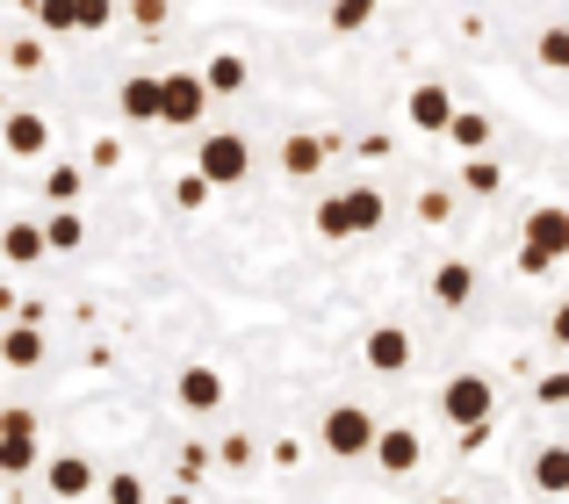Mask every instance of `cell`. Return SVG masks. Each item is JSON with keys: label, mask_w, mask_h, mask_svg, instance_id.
Segmentation results:
<instances>
[{"label": "cell", "mask_w": 569, "mask_h": 504, "mask_svg": "<svg viewBox=\"0 0 569 504\" xmlns=\"http://www.w3.org/2000/svg\"><path fill=\"white\" fill-rule=\"evenodd\" d=\"M562 260H569V210H562V202H533L527 224H519L512 266H519V274H548V266H562Z\"/></svg>", "instance_id": "6da1fadb"}, {"label": "cell", "mask_w": 569, "mask_h": 504, "mask_svg": "<svg viewBox=\"0 0 569 504\" xmlns=\"http://www.w3.org/2000/svg\"><path fill=\"white\" fill-rule=\"evenodd\" d=\"M490 411H498V390H490V375H476V367H461V375L440 382V419L455 425L461 440H483L490 433Z\"/></svg>", "instance_id": "7a4b0ae2"}, {"label": "cell", "mask_w": 569, "mask_h": 504, "mask_svg": "<svg viewBox=\"0 0 569 504\" xmlns=\"http://www.w3.org/2000/svg\"><path fill=\"white\" fill-rule=\"evenodd\" d=\"M318 440H325L332 462H368L376 440H382V425H376V411H361V404H332L325 425H318Z\"/></svg>", "instance_id": "3957f363"}, {"label": "cell", "mask_w": 569, "mask_h": 504, "mask_svg": "<svg viewBox=\"0 0 569 504\" xmlns=\"http://www.w3.org/2000/svg\"><path fill=\"white\" fill-rule=\"evenodd\" d=\"M194 167H202L217 188H246V173H252V144H246V138H231V130H217V138H202Z\"/></svg>", "instance_id": "277c9868"}, {"label": "cell", "mask_w": 569, "mask_h": 504, "mask_svg": "<svg viewBox=\"0 0 569 504\" xmlns=\"http://www.w3.org/2000/svg\"><path fill=\"white\" fill-rule=\"evenodd\" d=\"M209 109V72H167V101H159V123L167 130H194Z\"/></svg>", "instance_id": "5b68a950"}, {"label": "cell", "mask_w": 569, "mask_h": 504, "mask_svg": "<svg viewBox=\"0 0 569 504\" xmlns=\"http://www.w3.org/2000/svg\"><path fill=\"white\" fill-rule=\"evenodd\" d=\"M455 94H447V80H418L411 87V101H403V123L411 130H426V138H447V123H455Z\"/></svg>", "instance_id": "8992f818"}, {"label": "cell", "mask_w": 569, "mask_h": 504, "mask_svg": "<svg viewBox=\"0 0 569 504\" xmlns=\"http://www.w3.org/2000/svg\"><path fill=\"white\" fill-rule=\"evenodd\" d=\"M411 332H403V324H376V332L361 339V367L368 375H403V367H411Z\"/></svg>", "instance_id": "52a82bcc"}, {"label": "cell", "mask_w": 569, "mask_h": 504, "mask_svg": "<svg viewBox=\"0 0 569 504\" xmlns=\"http://www.w3.org/2000/svg\"><path fill=\"white\" fill-rule=\"evenodd\" d=\"M418 462H426V447H418L411 425H382V440H376V468H382V476H389V483H403Z\"/></svg>", "instance_id": "ba28073f"}, {"label": "cell", "mask_w": 569, "mask_h": 504, "mask_svg": "<svg viewBox=\"0 0 569 504\" xmlns=\"http://www.w3.org/2000/svg\"><path fill=\"white\" fill-rule=\"evenodd\" d=\"M173 404L194 411V419H202V411H217L223 404V375H217V367H202V361L181 367V375H173Z\"/></svg>", "instance_id": "9c48e42d"}, {"label": "cell", "mask_w": 569, "mask_h": 504, "mask_svg": "<svg viewBox=\"0 0 569 504\" xmlns=\"http://www.w3.org/2000/svg\"><path fill=\"white\" fill-rule=\"evenodd\" d=\"M432 303L440 310H469L476 303V266L469 260H440L432 266Z\"/></svg>", "instance_id": "30bf717a"}, {"label": "cell", "mask_w": 569, "mask_h": 504, "mask_svg": "<svg viewBox=\"0 0 569 504\" xmlns=\"http://www.w3.org/2000/svg\"><path fill=\"white\" fill-rule=\"evenodd\" d=\"M527 483H533L541 497H569V447H533Z\"/></svg>", "instance_id": "8fae6325"}, {"label": "cell", "mask_w": 569, "mask_h": 504, "mask_svg": "<svg viewBox=\"0 0 569 504\" xmlns=\"http://www.w3.org/2000/svg\"><path fill=\"white\" fill-rule=\"evenodd\" d=\"M325 152H332V138H281V173L289 181H318Z\"/></svg>", "instance_id": "7c38bea8"}, {"label": "cell", "mask_w": 569, "mask_h": 504, "mask_svg": "<svg viewBox=\"0 0 569 504\" xmlns=\"http://www.w3.org/2000/svg\"><path fill=\"white\" fill-rule=\"evenodd\" d=\"M37 468V425H0V476H29Z\"/></svg>", "instance_id": "4fadbf2b"}, {"label": "cell", "mask_w": 569, "mask_h": 504, "mask_svg": "<svg viewBox=\"0 0 569 504\" xmlns=\"http://www.w3.org/2000/svg\"><path fill=\"white\" fill-rule=\"evenodd\" d=\"M43 144H51V123H43L37 109H14V115H8V152H14V159H37Z\"/></svg>", "instance_id": "5bb4252c"}, {"label": "cell", "mask_w": 569, "mask_h": 504, "mask_svg": "<svg viewBox=\"0 0 569 504\" xmlns=\"http://www.w3.org/2000/svg\"><path fill=\"white\" fill-rule=\"evenodd\" d=\"M382 216H389L382 188H347V231H353V239H368V231H382Z\"/></svg>", "instance_id": "9a60e30c"}, {"label": "cell", "mask_w": 569, "mask_h": 504, "mask_svg": "<svg viewBox=\"0 0 569 504\" xmlns=\"http://www.w3.org/2000/svg\"><path fill=\"white\" fill-rule=\"evenodd\" d=\"M43 476H51L58 497H87V491H94V468H87V454H51V468H43Z\"/></svg>", "instance_id": "2e32d148"}, {"label": "cell", "mask_w": 569, "mask_h": 504, "mask_svg": "<svg viewBox=\"0 0 569 504\" xmlns=\"http://www.w3.org/2000/svg\"><path fill=\"white\" fill-rule=\"evenodd\" d=\"M123 115L130 123H159V101H167V80H123Z\"/></svg>", "instance_id": "e0dca14e"}, {"label": "cell", "mask_w": 569, "mask_h": 504, "mask_svg": "<svg viewBox=\"0 0 569 504\" xmlns=\"http://www.w3.org/2000/svg\"><path fill=\"white\" fill-rule=\"evenodd\" d=\"M0 245H8V266H37L43 252H51V231H43V224H8Z\"/></svg>", "instance_id": "ac0fdd59"}, {"label": "cell", "mask_w": 569, "mask_h": 504, "mask_svg": "<svg viewBox=\"0 0 569 504\" xmlns=\"http://www.w3.org/2000/svg\"><path fill=\"white\" fill-rule=\"evenodd\" d=\"M202 72H209V94H238V87L252 80V65H246L238 51H217V58H209Z\"/></svg>", "instance_id": "d6986e66"}, {"label": "cell", "mask_w": 569, "mask_h": 504, "mask_svg": "<svg viewBox=\"0 0 569 504\" xmlns=\"http://www.w3.org/2000/svg\"><path fill=\"white\" fill-rule=\"evenodd\" d=\"M447 144H455V152H483V144H490V115L483 109H461L455 123H447Z\"/></svg>", "instance_id": "ffe728a7"}, {"label": "cell", "mask_w": 569, "mask_h": 504, "mask_svg": "<svg viewBox=\"0 0 569 504\" xmlns=\"http://www.w3.org/2000/svg\"><path fill=\"white\" fill-rule=\"evenodd\" d=\"M0 361H8V367H37V361H43V339H37V324H14V332L0 339Z\"/></svg>", "instance_id": "44dd1931"}, {"label": "cell", "mask_w": 569, "mask_h": 504, "mask_svg": "<svg viewBox=\"0 0 569 504\" xmlns=\"http://www.w3.org/2000/svg\"><path fill=\"white\" fill-rule=\"evenodd\" d=\"M533 58H541V72H569V22H548L533 37Z\"/></svg>", "instance_id": "7402d4cb"}, {"label": "cell", "mask_w": 569, "mask_h": 504, "mask_svg": "<svg viewBox=\"0 0 569 504\" xmlns=\"http://www.w3.org/2000/svg\"><path fill=\"white\" fill-rule=\"evenodd\" d=\"M80 181H87V173L72 167V159H58V167L43 173V195H51V210H66V202H80Z\"/></svg>", "instance_id": "603a6c76"}, {"label": "cell", "mask_w": 569, "mask_h": 504, "mask_svg": "<svg viewBox=\"0 0 569 504\" xmlns=\"http://www.w3.org/2000/svg\"><path fill=\"white\" fill-rule=\"evenodd\" d=\"M43 231H51V252H80L87 245V224L72 216V202H66V210H51V224H43Z\"/></svg>", "instance_id": "cb8c5ba5"}, {"label": "cell", "mask_w": 569, "mask_h": 504, "mask_svg": "<svg viewBox=\"0 0 569 504\" xmlns=\"http://www.w3.org/2000/svg\"><path fill=\"white\" fill-rule=\"evenodd\" d=\"M368 14H376V0H332V14H325V22H332L339 37H353V29H368Z\"/></svg>", "instance_id": "d4e9b609"}, {"label": "cell", "mask_w": 569, "mask_h": 504, "mask_svg": "<svg viewBox=\"0 0 569 504\" xmlns=\"http://www.w3.org/2000/svg\"><path fill=\"white\" fill-rule=\"evenodd\" d=\"M318 239H332V245L353 239V231H347V195H325L318 202Z\"/></svg>", "instance_id": "484cf974"}, {"label": "cell", "mask_w": 569, "mask_h": 504, "mask_svg": "<svg viewBox=\"0 0 569 504\" xmlns=\"http://www.w3.org/2000/svg\"><path fill=\"white\" fill-rule=\"evenodd\" d=\"M209 195H217V181H209L202 167H194V173H181V181H173V202H181V210H202Z\"/></svg>", "instance_id": "4316f807"}, {"label": "cell", "mask_w": 569, "mask_h": 504, "mask_svg": "<svg viewBox=\"0 0 569 504\" xmlns=\"http://www.w3.org/2000/svg\"><path fill=\"white\" fill-rule=\"evenodd\" d=\"M43 29H80V0H37Z\"/></svg>", "instance_id": "83f0119b"}, {"label": "cell", "mask_w": 569, "mask_h": 504, "mask_svg": "<svg viewBox=\"0 0 569 504\" xmlns=\"http://www.w3.org/2000/svg\"><path fill=\"white\" fill-rule=\"evenodd\" d=\"M533 396H541L548 411H562V404H569V367H548V375L533 382Z\"/></svg>", "instance_id": "f1b7e54d"}, {"label": "cell", "mask_w": 569, "mask_h": 504, "mask_svg": "<svg viewBox=\"0 0 569 504\" xmlns=\"http://www.w3.org/2000/svg\"><path fill=\"white\" fill-rule=\"evenodd\" d=\"M447 216H455V195H447V188H426V195H418V224H447Z\"/></svg>", "instance_id": "f546056e"}, {"label": "cell", "mask_w": 569, "mask_h": 504, "mask_svg": "<svg viewBox=\"0 0 569 504\" xmlns=\"http://www.w3.org/2000/svg\"><path fill=\"white\" fill-rule=\"evenodd\" d=\"M217 462H223V468H246V462H252V440H246V433H223V440H217Z\"/></svg>", "instance_id": "4dcf8cb0"}, {"label": "cell", "mask_w": 569, "mask_h": 504, "mask_svg": "<svg viewBox=\"0 0 569 504\" xmlns=\"http://www.w3.org/2000/svg\"><path fill=\"white\" fill-rule=\"evenodd\" d=\"M461 188H469V195H498V167H490V159H476V167L461 173Z\"/></svg>", "instance_id": "1f68e13d"}, {"label": "cell", "mask_w": 569, "mask_h": 504, "mask_svg": "<svg viewBox=\"0 0 569 504\" xmlns=\"http://www.w3.org/2000/svg\"><path fill=\"white\" fill-rule=\"evenodd\" d=\"M101 491H109V504H144V483L138 476H109Z\"/></svg>", "instance_id": "d6a6232c"}, {"label": "cell", "mask_w": 569, "mask_h": 504, "mask_svg": "<svg viewBox=\"0 0 569 504\" xmlns=\"http://www.w3.org/2000/svg\"><path fill=\"white\" fill-rule=\"evenodd\" d=\"M116 22V0H80V29H109Z\"/></svg>", "instance_id": "836d02e7"}, {"label": "cell", "mask_w": 569, "mask_h": 504, "mask_svg": "<svg viewBox=\"0 0 569 504\" xmlns=\"http://www.w3.org/2000/svg\"><path fill=\"white\" fill-rule=\"evenodd\" d=\"M130 14H138L144 29H159V22H167V0H130Z\"/></svg>", "instance_id": "e575fe53"}, {"label": "cell", "mask_w": 569, "mask_h": 504, "mask_svg": "<svg viewBox=\"0 0 569 504\" xmlns=\"http://www.w3.org/2000/svg\"><path fill=\"white\" fill-rule=\"evenodd\" d=\"M548 339H556V346L569 353V303H556V317H548Z\"/></svg>", "instance_id": "d590c367"}, {"label": "cell", "mask_w": 569, "mask_h": 504, "mask_svg": "<svg viewBox=\"0 0 569 504\" xmlns=\"http://www.w3.org/2000/svg\"><path fill=\"white\" fill-rule=\"evenodd\" d=\"M8 65H14V72H29V65H37V43H29V37H22V43H8Z\"/></svg>", "instance_id": "8d00e7d4"}, {"label": "cell", "mask_w": 569, "mask_h": 504, "mask_svg": "<svg viewBox=\"0 0 569 504\" xmlns=\"http://www.w3.org/2000/svg\"><path fill=\"white\" fill-rule=\"evenodd\" d=\"M159 504H194V497H188V491H167V497H159Z\"/></svg>", "instance_id": "74e56055"}, {"label": "cell", "mask_w": 569, "mask_h": 504, "mask_svg": "<svg viewBox=\"0 0 569 504\" xmlns=\"http://www.w3.org/2000/svg\"><path fill=\"white\" fill-rule=\"evenodd\" d=\"M432 504H469V497H432Z\"/></svg>", "instance_id": "f35d334b"}]
</instances>
